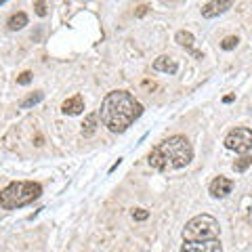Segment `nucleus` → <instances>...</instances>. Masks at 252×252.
Masks as SVG:
<instances>
[{
    "label": "nucleus",
    "mask_w": 252,
    "mask_h": 252,
    "mask_svg": "<svg viewBox=\"0 0 252 252\" xmlns=\"http://www.w3.org/2000/svg\"><path fill=\"white\" fill-rule=\"evenodd\" d=\"M250 164H252V156H248V154L246 156H240L238 160L233 162V170L235 172H244V170H248Z\"/></svg>",
    "instance_id": "nucleus-15"
},
{
    "label": "nucleus",
    "mask_w": 252,
    "mask_h": 252,
    "mask_svg": "<svg viewBox=\"0 0 252 252\" xmlns=\"http://www.w3.org/2000/svg\"><path fill=\"white\" fill-rule=\"evenodd\" d=\"M181 252H223L220 240H208V242H183Z\"/></svg>",
    "instance_id": "nucleus-6"
},
{
    "label": "nucleus",
    "mask_w": 252,
    "mask_h": 252,
    "mask_svg": "<svg viewBox=\"0 0 252 252\" xmlns=\"http://www.w3.org/2000/svg\"><path fill=\"white\" fill-rule=\"evenodd\" d=\"M191 160H193V147L189 143V139L183 135L164 139L162 143H158L147 156L149 166H154L160 172L185 168Z\"/></svg>",
    "instance_id": "nucleus-2"
},
{
    "label": "nucleus",
    "mask_w": 252,
    "mask_h": 252,
    "mask_svg": "<svg viewBox=\"0 0 252 252\" xmlns=\"http://www.w3.org/2000/svg\"><path fill=\"white\" fill-rule=\"evenodd\" d=\"M238 42H240L238 36H227V38H223V42H220V49H223V51H231V49L238 46Z\"/></svg>",
    "instance_id": "nucleus-16"
},
{
    "label": "nucleus",
    "mask_w": 252,
    "mask_h": 252,
    "mask_svg": "<svg viewBox=\"0 0 252 252\" xmlns=\"http://www.w3.org/2000/svg\"><path fill=\"white\" fill-rule=\"evenodd\" d=\"M145 13H147V6H145V4H141V6H139V11H137V17H143Z\"/></svg>",
    "instance_id": "nucleus-20"
},
{
    "label": "nucleus",
    "mask_w": 252,
    "mask_h": 252,
    "mask_svg": "<svg viewBox=\"0 0 252 252\" xmlns=\"http://www.w3.org/2000/svg\"><path fill=\"white\" fill-rule=\"evenodd\" d=\"M175 40H177L181 46H185V49L193 51V42H195V38H193V34H191V32L179 30V32H177V36H175Z\"/></svg>",
    "instance_id": "nucleus-12"
},
{
    "label": "nucleus",
    "mask_w": 252,
    "mask_h": 252,
    "mask_svg": "<svg viewBox=\"0 0 252 252\" xmlns=\"http://www.w3.org/2000/svg\"><path fill=\"white\" fill-rule=\"evenodd\" d=\"M143 114V105L128 91H112L101 103V122L112 132H124Z\"/></svg>",
    "instance_id": "nucleus-1"
},
{
    "label": "nucleus",
    "mask_w": 252,
    "mask_h": 252,
    "mask_svg": "<svg viewBox=\"0 0 252 252\" xmlns=\"http://www.w3.org/2000/svg\"><path fill=\"white\" fill-rule=\"evenodd\" d=\"M34 9H36V13L40 15V17H46V13H49V9H46L44 2H34Z\"/></svg>",
    "instance_id": "nucleus-19"
},
{
    "label": "nucleus",
    "mask_w": 252,
    "mask_h": 252,
    "mask_svg": "<svg viewBox=\"0 0 252 252\" xmlns=\"http://www.w3.org/2000/svg\"><path fill=\"white\" fill-rule=\"evenodd\" d=\"M42 99H44V93H42V91H34L32 94H28V97L23 99L19 105H21L23 109H28V107H34V105H38Z\"/></svg>",
    "instance_id": "nucleus-14"
},
{
    "label": "nucleus",
    "mask_w": 252,
    "mask_h": 252,
    "mask_svg": "<svg viewBox=\"0 0 252 252\" xmlns=\"http://www.w3.org/2000/svg\"><path fill=\"white\" fill-rule=\"evenodd\" d=\"M30 82H32V72H23V74L17 76V84L26 86V84H30Z\"/></svg>",
    "instance_id": "nucleus-17"
},
{
    "label": "nucleus",
    "mask_w": 252,
    "mask_h": 252,
    "mask_svg": "<svg viewBox=\"0 0 252 252\" xmlns=\"http://www.w3.org/2000/svg\"><path fill=\"white\" fill-rule=\"evenodd\" d=\"M233 99H235V97H233V94H227V97H225L223 101H225V103H231V101H233Z\"/></svg>",
    "instance_id": "nucleus-21"
},
{
    "label": "nucleus",
    "mask_w": 252,
    "mask_h": 252,
    "mask_svg": "<svg viewBox=\"0 0 252 252\" xmlns=\"http://www.w3.org/2000/svg\"><path fill=\"white\" fill-rule=\"evenodd\" d=\"M219 220L210 215H198L189 219L183 227V242H208L219 240Z\"/></svg>",
    "instance_id": "nucleus-4"
},
{
    "label": "nucleus",
    "mask_w": 252,
    "mask_h": 252,
    "mask_svg": "<svg viewBox=\"0 0 252 252\" xmlns=\"http://www.w3.org/2000/svg\"><path fill=\"white\" fill-rule=\"evenodd\" d=\"M210 195L212 198H227L233 189V181L227 179V177H217L215 181L210 183Z\"/></svg>",
    "instance_id": "nucleus-8"
},
{
    "label": "nucleus",
    "mask_w": 252,
    "mask_h": 252,
    "mask_svg": "<svg viewBox=\"0 0 252 252\" xmlns=\"http://www.w3.org/2000/svg\"><path fill=\"white\" fill-rule=\"evenodd\" d=\"M132 217H135V220H145L149 217V212L145 208H137V210H132Z\"/></svg>",
    "instance_id": "nucleus-18"
},
{
    "label": "nucleus",
    "mask_w": 252,
    "mask_h": 252,
    "mask_svg": "<svg viewBox=\"0 0 252 252\" xmlns=\"http://www.w3.org/2000/svg\"><path fill=\"white\" fill-rule=\"evenodd\" d=\"M6 26H9V30H21V28H26L28 26V15L26 13H15V15H11L9 17V23H6Z\"/></svg>",
    "instance_id": "nucleus-13"
},
{
    "label": "nucleus",
    "mask_w": 252,
    "mask_h": 252,
    "mask_svg": "<svg viewBox=\"0 0 252 252\" xmlns=\"http://www.w3.org/2000/svg\"><path fill=\"white\" fill-rule=\"evenodd\" d=\"M97 124H99V116L97 114H89L86 116V120L82 124V135L84 137H93L94 130H97Z\"/></svg>",
    "instance_id": "nucleus-11"
},
{
    "label": "nucleus",
    "mask_w": 252,
    "mask_h": 252,
    "mask_svg": "<svg viewBox=\"0 0 252 252\" xmlns=\"http://www.w3.org/2000/svg\"><path fill=\"white\" fill-rule=\"evenodd\" d=\"M154 69L156 72H166V74H177V61L172 59V57H166V55H162V57H158L154 61Z\"/></svg>",
    "instance_id": "nucleus-10"
},
{
    "label": "nucleus",
    "mask_w": 252,
    "mask_h": 252,
    "mask_svg": "<svg viewBox=\"0 0 252 252\" xmlns=\"http://www.w3.org/2000/svg\"><path fill=\"white\" fill-rule=\"evenodd\" d=\"M61 112L65 114V116H78V114H82L84 112V99L80 97V94H74V97H69L63 101V105H61Z\"/></svg>",
    "instance_id": "nucleus-9"
},
{
    "label": "nucleus",
    "mask_w": 252,
    "mask_h": 252,
    "mask_svg": "<svg viewBox=\"0 0 252 252\" xmlns=\"http://www.w3.org/2000/svg\"><path fill=\"white\" fill-rule=\"evenodd\" d=\"M223 143H225L227 149H231V152L246 156L252 149V130L244 128V126H240V128H233V130L227 132V137H225Z\"/></svg>",
    "instance_id": "nucleus-5"
},
{
    "label": "nucleus",
    "mask_w": 252,
    "mask_h": 252,
    "mask_svg": "<svg viewBox=\"0 0 252 252\" xmlns=\"http://www.w3.org/2000/svg\"><path fill=\"white\" fill-rule=\"evenodd\" d=\"M233 2L231 0H210V2H204L202 4V17H206V19H212V17H217V15L220 13H225L227 9H231Z\"/></svg>",
    "instance_id": "nucleus-7"
},
{
    "label": "nucleus",
    "mask_w": 252,
    "mask_h": 252,
    "mask_svg": "<svg viewBox=\"0 0 252 252\" xmlns=\"http://www.w3.org/2000/svg\"><path fill=\"white\" fill-rule=\"evenodd\" d=\"M42 195V185L34 181H15L9 183L0 191V208L4 210H17L32 204Z\"/></svg>",
    "instance_id": "nucleus-3"
}]
</instances>
